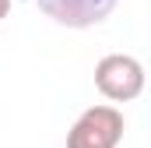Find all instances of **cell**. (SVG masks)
<instances>
[{"label":"cell","mask_w":151,"mask_h":148,"mask_svg":"<svg viewBox=\"0 0 151 148\" xmlns=\"http://www.w3.org/2000/svg\"><path fill=\"white\" fill-rule=\"evenodd\" d=\"M35 4L46 18H53L63 28H91L113 14L119 0H35Z\"/></svg>","instance_id":"3957f363"},{"label":"cell","mask_w":151,"mask_h":148,"mask_svg":"<svg viewBox=\"0 0 151 148\" xmlns=\"http://www.w3.org/2000/svg\"><path fill=\"white\" fill-rule=\"evenodd\" d=\"M123 131L127 123L116 106H88L67 131V148H116Z\"/></svg>","instance_id":"6da1fadb"},{"label":"cell","mask_w":151,"mask_h":148,"mask_svg":"<svg viewBox=\"0 0 151 148\" xmlns=\"http://www.w3.org/2000/svg\"><path fill=\"white\" fill-rule=\"evenodd\" d=\"M95 88L109 102H130L144 92V67L137 57L109 53L95 64Z\"/></svg>","instance_id":"7a4b0ae2"},{"label":"cell","mask_w":151,"mask_h":148,"mask_svg":"<svg viewBox=\"0 0 151 148\" xmlns=\"http://www.w3.org/2000/svg\"><path fill=\"white\" fill-rule=\"evenodd\" d=\"M7 11H11V0H0V21L7 18Z\"/></svg>","instance_id":"277c9868"}]
</instances>
